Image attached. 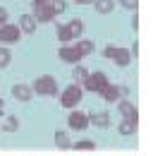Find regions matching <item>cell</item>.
I'll list each match as a JSON object with an SVG mask.
<instances>
[{"label": "cell", "mask_w": 153, "mask_h": 156, "mask_svg": "<svg viewBox=\"0 0 153 156\" xmlns=\"http://www.w3.org/2000/svg\"><path fill=\"white\" fill-rule=\"evenodd\" d=\"M31 91H36L41 96H55L57 94V79L53 75H43L31 84Z\"/></svg>", "instance_id": "cell-1"}, {"label": "cell", "mask_w": 153, "mask_h": 156, "mask_svg": "<svg viewBox=\"0 0 153 156\" xmlns=\"http://www.w3.org/2000/svg\"><path fill=\"white\" fill-rule=\"evenodd\" d=\"M19 39H22V31H19L17 24L7 22V24H2V27H0V46L10 48V46L19 43Z\"/></svg>", "instance_id": "cell-2"}, {"label": "cell", "mask_w": 153, "mask_h": 156, "mask_svg": "<svg viewBox=\"0 0 153 156\" xmlns=\"http://www.w3.org/2000/svg\"><path fill=\"white\" fill-rule=\"evenodd\" d=\"M108 84H110V82H108V75L98 70V72H93V75L89 72V77H86V82L81 84V89H86V91H93V94H100V91H103Z\"/></svg>", "instance_id": "cell-3"}, {"label": "cell", "mask_w": 153, "mask_h": 156, "mask_svg": "<svg viewBox=\"0 0 153 156\" xmlns=\"http://www.w3.org/2000/svg\"><path fill=\"white\" fill-rule=\"evenodd\" d=\"M81 94H84V89H81L79 84H70V87H65L62 94H60V103H62V108H74L76 103L81 101Z\"/></svg>", "instance_id": "cell-4"}, {"label": "cell", "mask_w": 153, "mask_h": 156, "mask_svg": "<svg viewBox=\"0 0 153 156\" xmlns=\"http://www.w3.org/2000/svg\"><path fill=\"white\" fill-rule=\"evenodd\" d=\"M31 7H34V15H31V17L36 22H53L55 20V15H53L48 0H31Z\"/></svg>", "instance_id": "cell-5"}, {"label": "cell", "mask_w": 153, "mask_h": 156, "mask_svg": "<svg viewBox=\"0 0 153 156\" xmlns=\"http://www.w3.org/2000/svg\"><path fill=\"white\" fill-rule=\"evenodd\" d=\"M67 125H70V130H74V132H84V130L89 127V115L81 113V111H72L70 118H67Z\"/></svg>", "instance_id": "cell-6"}, {"label": "cell", "mask_w": 153, "mask_h": 156, "mask_svg": "<svg viewBox=\"0 0 153 156\" xmlns=\"http://www.w3.org/2000/svg\"><path fill=\"white\" fill-rule=\"evenodd\" d=\"M117 108H120V113L124 120H134V122H139V108L134 106L132 101H117Z\"/></svg>", "instance_id": "cell-7"}, {"label": "cell", "mask_w": 153, "mask_h": 156, "mask_svg": "<svg viewBox=\"0 0 153 156\" xmlns=\"http://www.w3.org/2000/svg\"><path fill=\"white\" fill-rule=\"evenodd\" d=\"M57 55H60L62 62H70V65H79V62H81V55L76 53L74 46H62V48L57 51Z\"/></svg>", "instance_id": "cell-8"}, {"label": "cell", "mask_w": 153, "mask_h": 156, "mask_svg": "<svg viewBox=\"0 0 153 156\" xmlns=\"http://www.w3.org/2000/svg\"><path fill=\"white\" fill-rule=\"evenodd\" d=\"M12 96L17 98V101H31V96H34V91H31V87L29 84H15L12 87Z\"/></svg>", "instance_id": "cell-9"}, {"label": "cell", "mask_w": 153, "mask_h": 156, "mask_svg": "<svg viewBox=\"0 0 153 156\" xmlns=\"http://www.w3.org/2000/svg\"><path fill=\"white\" fill-rule=\"evenodd\" d=\"M100 96L105 98L108 103H117V101H122V91H120L117 84H108V87L100 91Z\"/></svg>", "instance_id": "cell-10"}, {"label": "cell", "mask_w": 153, "mask_h": 156, "mask_svg": "<svg viewBox=\"0 0 153 156\" xmlns=\"http://www.w3.org/2000/svg\"><path fill=\"white\" fill-rule=\"evenodd\" d=\"M74 48H76V53L84 58V55H91V53L96 51V43L91 39H76L74 41Z\"/></svg>", "instance_id": "cell-11"}, {"label": "cell", "mask_w": 153, "mask_h": 156, "mask_svg": "<svg viewBox=\"0 0 153 156\" xmlns=\"http://www.w3.org/2000/svg\"><path fill=\"white\" fill-rule=\"evenodd\" d=\"M17 27H19V31H24V34H34L36 31V20L31 15H22Z\"/></svg>", "instance_id": "cell-12"}, {"label": "cell", "mask_w": 153, "mask_h": 156, "mask_svg": "<svg viewBox=\"0 0 153 156\" xmlns=\"http://www.w3.org/2000/svg\"><path fill=\"white\" fill-rule=\"evenodd\" d=\"M113 60H115V65H120V67H127V65L132 62V53H129L127 48H115Z\"/></svg>", "instance_id": "cell-13"}, {"label": "cell", "mask_w": 153, "mask_h": 156, "mask_svg": "<svg viewBox=\"0 0 153 156\" xmlns=\"http://www.w3.org/2000/svg\"><path fill=\"white\" fill-rule=\"evenodd\" d=\"M89 122H93L96 127H108L110 125V113L108 111H98L93 115H89Z\"/></svg>", "instance_id": "cell-14"}, {"label": "cell", "mask_w": 153, "mask_h": 156, "mask_svg": "<svg viewBox=\"0 0 153 156\" xmlns=\"http://www.w3.org/2000/svg\"><path fill=\"white\" fill-rule=\"evenodd\" d=\"M67 29H70V34H72V39H81V34H84V22L79 20V17H74V20H70L67 24H65Z\"/></svg>", "instance_id": "cell-15"}, {"label": "cell", "mask_w": 153, "mask_h": 156, "mask_svg": "<svg viewBox=\"0 0 153 156\" xmlns=\"http://www.w3.org/2000/svg\"><path fill=\"white\" fill-rule=\"evenodd\" d=\"M57 41L62 43V46H72V34H70V29L65 27V24H57Z\"/></svg>", "instance_id": "cell-16"}, {"label": "cell", "mask_w": 153, "mask_h": 156, "mask_svg": "<svg viewBox=\"0 0 153 156\" xmlns=\"http://www.w3.org/2000/svg\"><path fill=\"white\" fill-rule=\"evenodd\" d=\"M55 147H60V149H70L72 147V142H70V137H67L65 130H57L55 132Z\"/></svg>", "instance_id": "cell-17"}, {"label": "cell", "mask_w": 153, "mask_h": 156, "mask_svg": "<svg viewBox=\"0 0 153 156\" xmlns=\"http://www.w3.org/2000/svg\"><path fill=\"white\" fill-rule=\"evenodd\" d=\"M93 5H96V10H98L100 15H110L113 7H115V0H96Z\"/></svg>", "instance_id": "cell-18"}, {"label": "cell", "mask_w": 153, "mask_h": 156, "mask_svg": "<svg viewBox=\"0 0 153 156\" xmlns=\"http://www.w3.org/2000/svg\"><path fill=\"white\" fill-rule=\"evenodd\" d=\"M86 77H89V70H86V67H84V65H74V84H79V87H81V84H84V82H86Z\"/></svg>", "instance_id": "cell-19"}, {"label": "cell", "mask_w": 153, "mask_h": 156, "mask_svg": "<svg viewBox=\"0 0 153 156\" xmlns=\"http://www.w3.org/2000/svg\"><path fill=\"white\" fill-rule=\"evenodd\" d=\"M136 127H139V122H134V120H122L120 122V135H134L136 132Z\"/></svg>", "instance_id": "cell-20"}, {"label": "cell", "mask_w": 153, "mask_h": 156, "mask_svg": "<svg viewBox=\"0 0 153 156\" xmlns=\"http://www.w3.org/2000/svg\"><path fill=\"white\" fill-rule=\"evenodd\" d=\"M2 130H5V132H15V130H19L17 115H5V120H2Z\"/></svg>", "instance_id": "cell-21"}, {"label": "cell", "mask_w": 153, "mask_h": 156, "mask_svg": "<svg viewBox=\"0 0 153 156\" xmlns=\"http://www.w3.org/2000/svg\"><path fill=\"white\" fill-rule=\"evenodd\" d=\"M48 5H50V10H53V15H62V12L67 10V2H65V0H48Z\"/></svg>", "instance_id": "cell-22"}, {"label": "cell", "mask_w": 153, "mask_h": 156, "mask_svg": "<svg viewBox=\"0 0 153 156\" xmlns=\"http://www.w3.org/2000/svg\"><path fill=\"white\" fill-rule=\"evenodd\" d=\"M10 60H12V53H10V48L0 46V70H2V67H7V65H10Z\"/></svg>", "instance_id": "cell-23"}, {"label": "cell", "mask_w": 153, "mask_h": 156, "mask_svg": "<svg viewBox=\"0 0 153 156\" xmlns=\"http://www.w3.org/2000/svg\"><path fill=\"white\" fill-rule=\"evenodd\" d=\"M76 151H86V149H96V144L91 142V139H79V142H74L72 144Z\"/></svg>", "instance_id": "cell-24"}, {"label": "cell", "mask_w": 153, "mask_h": 156, "mask_svg": "<svg viewBox=\"0 0 153 156\" xmlns=\"http://www.w3.org/2000/svg\"><path fill=\"white\" fill-rule=\"evenodd\" d=\"M122 2V7H127V10H136L139 7V0H120Z\"/></svg>", "instance_id": "cell-25"}, {"label": "cell", "mask_w": 153, "mask_h": 156, "mask_svg": "<svg viewBox=\"0 0 153 156\" xmlns=\"http://www.w3.org/2000/svg\"><path fill=\"white\" fill-rule=\"evenodd\" d=\"M103 55H105L108 60H113V55H115V46H105V48H103Z\"/></svg>", "instance_id": "cell-26"}, {"label": "cell", "mask_w": 153, "mask_h": 156, "mask_svg": "<svg viewBox=\"0 0 153 156\" xmlns=\"http://www.w3.org/2000/svg\"><path fill=\"white\" fill-rule=\"evenodd\" d=\"M2 24H7V10L5 7H0V27Z\"/></svg>", "instance_id": "cell-27"}, {"label": "cell", "mask_w": 153, "mask_h": 156, "mask_svg": "<svg viewBox=\"0 0 153 156\" xmlns=\"http://www.w3.org/2000/svg\"><path fill=\"white\" fill-rule=\"evenodd\" d=\"M76 5H91V2H96V0H74Z\"/></svg>", "instance_id": "cell-28"}, {"label": "cell", "mask_w": 153, "mask_h": 156, "mask_svg": "<svg viewBox=\"0 0 153 156\" xmlns=\"http://www.w3.org/2000/svg\"><path fill=\"white\" fill-rule=\"evenodd\" d=\"M2 106H5V101H2V98H0V111H2Z\"/></svg>", "instance_id": "cell-29"}]
</instances>
